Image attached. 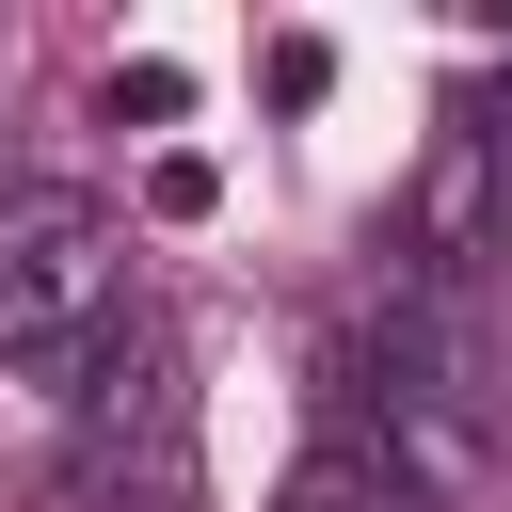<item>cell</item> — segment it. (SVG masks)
<instances>
[{"instance_id": "obj_1", "label": "cell", "mask_w": 512, "mask_h": 512, "mask_svg": "<svg viewBox=\"0 0 512 512\" xmlns=\"http://www.w3.org/2000/svg\"><path fill=\"white\" fill-rule=\"evenodd\" d=\"M128 224L80 192V176H16L0 192V368L32 400H80L128 336Z\"/></svg>"}, {"instance_id": "obj_2", "label": "cell", "mask_w": 512, "mask_h": 512, "mask_svg": "<svg viewBox=\"0 0 512 512\" xmlns=\"http://www.w3.org/2000/svg\"><path fill=\"white\" fill-rule=\"evenodd\" d=\"M64 512H192V384L160 320H128L112 368L64 400Z\"/></svg>"}, {"instance_id": "obj_3", "label": "cell", "mask_w": 512, "mask_h": 512, "mask_svg": "<svg viewBox=\"0 0 512 512\" xmlns=\"http://www.w3.org/2000/svg\"><path fill=\"white\" fill-rule=\"evenodd\" d=\"M272 512H432V496H416V480H400V448H384V432H352V416H320V432H304V464H288V496H272Z\"/></svg>"}, {"instance_id": "obj_4", "label": "cell", "mask_w": 512, "mask_h": 512, "mask_svg": "<svg viewBox=\"0 0 512 512\" xmlns=\"http://www.w3.org/2000/svg\"><path fill=\"white\" fill-rule=\"evenodd\" d=\"M480 224H496V144H448V160H432V192H416V256L448 272Z\"/></svg>"}, {"instance_id": "obj_5", "label": "cell", "mask_w": 512, "mask_h": 512, "mask_svg": "<svg viewBox=\"0 0 512 512\" xmlns=\"http://www.w3.org/2000/svg\"><path fill=\"white\" fill-rule=\"evenodd\" d=\"M256 96H272V112H320V96H336V48H320V32H272V48H256Z\"/></svg>"}, {"instance_id": "obj_6", "label": "cell", "mask_w": 512, "mask_h": 512, "mask_svg": "<svg viewBox=\"0 0 512 512\" xmlns=\"http://www.w3.org/2000/svg\"><path fill=\"white\" fill-rule=\"evenodd\" d=\"M144 208H160V224H208V208H224V176H208L192 144H160V160H144Z\"/></svg>"}, {"instance_id": "obj_7", "label": "cell", "mask_w": 512, "mask_h": 512, "mask_svg": "<svg viewBox=\"0 0 512 512\" xmlns=\"http://www.w3.org/2000/svg\"><path fill=\"white\" fill-rule=\"evenodd\" d=\"M112 112H128V128H176L192 80H176V64H112Z\"/></svg>"}, {"instance_id": "obj_8", "label": "cell", "mask_w": 512, "mask_h": 512, "mask_svg": "<svg viewBox=\"0 0 512 512\" xmlns=\"http://www.w3.org/2000/svg\"><path fill=\"white\" fill-rule=\"evenodd\" d=\"M0 192H16V176H0Z\"/></svg>"}]
</instances>
